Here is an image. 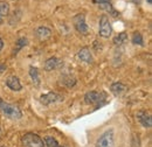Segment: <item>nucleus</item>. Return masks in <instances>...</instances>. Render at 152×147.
<instances>
[{
  "label": "nucleus",
  "instance_id": "nucleus-1",
  "mask_svg": "<svg viewBox=\"0 0 152 147\" xmlns=\"http://www.w3.org/2000/svg\"><path fill=\"white\" fill-rule=\"evenodd\" d=\"M84 102L86 104L95 105V109L103 106L107 104V92L104 91H89L84 95Z\"/></svg>",
  "mask_w": 152,
  "mask_h": 147
},
{
  "label": "nucleus",
  "instance_id": "nucleus-2",
  "mask_svg": "<svg viewBox=\"0 0 152 147\" xmlns=\"http://www.w3.org/2000/svg\"><path fill=\"white\" fill-rule=\"evenodd\" d=\"M0 111L10 119H13V120H18L22 117V112L20 110L17 105H13V104H10L7 102H5L4 99L0 98Z\"/></svg>",
  "mask_w": 152,
  "mask_h": 147
},
{
  "label": "nucleus",
  "instance_id": "nucleus-3",
  "mask_svg": "<svg viewBox=\"0 0 152 147\" xmlns=\"http://www.w3.org/2000/svg\"><path fill=\"white\" fill-rule=\"evenodd\" d=\"M115 141L114 130L108 129L105 132H103L99 138L96 140L95 147H113Z\"/></svg>",
  "mask_w": 152,
  "mask_h": 147
},
{
  "label": "nucleus",
  "instance_id": "nucleus-4",
  "mask_svg": "<svg viewBox=\"0 0 152 147\" xmlns=\"http://www.w3.org/2000/svg\"><path fill=\"white\" fill-rule=\"evenodd\" d=\"M22 144L25 147H46L42 138L35 133H26L22 137Z\"/></svg>",
  "mask_w": 152,
  "mask_h": 147
},
{
  "label": "nucleus",
  "instance_id": "nucleus-5",
  "mask_svg": "<svg viewBox=\"0 0 152 147\" xmlns=\"http://www.w3.org/2000/svg\"><path fill=\"white\" fill-rule=\"evenodd\" d=\"M113 33V27L107 15H102L99 19V27H98V34L102 37H109Z\"/></svg>",
  "mask_w": 152,
  "mask_h": 147
},
{
  "label": "nucleus",
  "instance_id": "nucleus-6",
  "mask_svg": "<svg viewBox=\"0 0 152 147\" xmlns=\"http://www.w3.org/2000/svg\"><path fill=\"white\" fill-rule=\"evenodd\" d=\"M73 23H74V27H75V29L78 33H81V34H87L88 33L89 27H88V25L86 22L84 14H77V15H75L74 19H73Z\"/></svg>",
  "mask_w": 152,
  "mask_h": 147
},
{
  "label": "nucleus",
  "instance_id": "nucleus-7",
  "mask_svg": "<svg viewBox=\"0 0 152 147\" xmlns=\"http://www.w3.org/2000/svg\"><path fill=\"white\" fill-rule=\"evenodd\" d=\"M62 100H63V97L60 96L56 92H53V91L40 96V102H41V104H43V105L55 104L57 102H62Z\"/></svg>",
  "mask_w": 152,
  "mask_h": 147
},
{
  "label": "nucleus",
  "instance_id": "nucleus-8",
  "mask_svg": "<svg viewBox=\"0 0 152 147\" xmlns=\"http://www.w3.org/2000/svg\"><path fill=\"white\" fill-rule=\"evenodd\" d=\"M137 120L140 123V125L145 129H151L152 127V117L151 114L146 111H138L137 112Z\"/></svg>",
  "mask_w": 152,
  "mask_h": 147
},
{
  "label": "nucleus",
  "instance_id": "nucleus-9",
  "mask_svg": "<svg viewBox=\"0 0 152 147\" xmlns=\"http://www.w3.org/2000/svg\"><path fill=\"white\" fill-rule=\"evenodd\" d=\"M62 65H63L62 60H60V58H57V57H49V58L45 62L43 68H45L46 71H53V70H55V69L61 68Z\"/></svg>",
  "mask_w": 152,
  "mask_h": 147
},
{
  "label": "nucleus",
  "instance_id": "nucleus-10",
  "mask_svg": "<svg viewBox=\"0 0 152 147\" xmlns=\"http://www.w3.org/2000/svg\"><path fill=\"white\" fill-rule=\"evenodd\" d=\"M77 58H78L80 61L86 62V63H89V64L93 63V61H94L93 55H91L89 48H87V47H83V48H81V49L78 50V53H77Z\"/></svg>",
  "mask_w": 152,
  "mask_h": 147
},
{
  "label": "nucleus",
  "instance_id": "nucleus-11",
  "mask_svg": "<svg viewBox=\"0 0 152 147\" xmlns=\"http://www.w3.org/2000/svg\"><path fill=\"white\" fill-rule=\"evenodd\" d=\"M6 85L13 90V91H20L22 89V85L20 83V79L17 76H10L7 79H6Z\"/></svg>",
  "mask_w": 152,
  "mask_h": 147
},
{
  "label": "nucleus",
  "instance_id": "nucleus-12",
  "mask_svg": "<svg viewBox=\"0 0 152 147\" xmlns=\"http://www.w3.org/2000/svg\"><path fill=\"white\" fill-rule=\"evenodd\" d=\"M37 36H38L39 40L41 41H46L48 40L49 37L52 36V31L48 28V27H45V26H40L37 28Z\"/></svg>",
  "mask_w": 152,
  "mask_h": 147
},
{
  "label": "nucleus",
  "instance_id": "nucleus-13",
  "mask_svg": "<svg viewBox=\"0 0 152 147\" xmlns=\"http://www.w3.org/2000/svg\"><path fill=\"white\" fill-rule=\"evenodd\" d=\"M128 87L125 84H123L122 82H114L111 85H110V90L114 93L115 96H121L123 95L124 92L126 91Z\"/></svg>",
  "mask_w": 152,
  "mask_h": 147
},
{
  "label": "nucleus",
  "instance_id": "nucleus-14",
  "mask_svg": "<svg viewBox=\"0 0 152 147\" xmlns=\"http://www.w3.org/2000/svg\"><path fill=\"white\" fill-rule=\"evenodd\" d=\"M61 84H63L67 88H73L76 84V78L72 75H63L61 77Z\"/></svg>",
  "mask_w": 152,
  "mask_h": 147
},
{
  "label": "nucleus",
  "instance_id": "nucleus-15",
  "mask_svg": "<svg viewBox=\"0 0 152 147\" xmlns=\"http://www.w3.org/2000/svg\"><path fill=\"white\" fill-rule=\"evenodd\" d=\"M10 12V5L7 1H0V25L4 22L5 18Z\"/></svg>",
  "mask_w": 152,
  "mask_h": 147
},
{
  "label": "nucleus",
  "instance_id": "nucleus-16",
  "mask_svg": "<svg viewBox=\"0 0 152 147\" xmlns=\"http://www.w3.org/2000/svg\"><path fill=\"white\" fill-rule=\"evenodd\" d=\"M29 76H31V78H32L33 84H34L35 87H39V85H40V77H39L38 68L31 65V67H29Z\"/></svg>",
  "mask_w": 152,
  "mask_h": 147
},
{
  "label": "nucleus",
  "instance_id": "nucleus-17",
  "mask_svg": "<svg viewBox=\"0 0 152 147\" xmlns=\"http://www.w3.org/2000/svg\"><path fill=\"white\" fill-rule=\"evenodd\" d=\"M113 42H114L115 46H123V44H125L126 42H128V35H126V33H119L118 35H116L114 37V40H113Z\"/></svg>",
  "mask_w": 152,
  "mask_h": 147
},
{
  "label": "nucleus",
  "instance_id": "nucleus-18",
  "mask_svg": "<svg viewBox=\"0 0 152 147\" xmlns=\"http://www.w3.org/2000/svg\"><path fill=\"white\" fill-rule=\"evenodd\" d=\"M27 43H28V41H27V39L26 37H20L19 40L17 41V48L14 49V52H13V55H17L18 53H19V50H21L23 47H26L27 46Z\"/></svg>",
  "mask_w": 152,
  "mask_h": 147
},
{
  "label": "nucleus",
  "instance_id": "nucleus-19",
  "mask_svg": "<svg viewBox=\"0 0 152 147\" xmlns=\"http://www.w3.org/2000/svg\"><path fill=\"white\" fill-rule=\"evenodd\" d=\"M45 146L46 147H63L60 146L57 140L53 137H46L45 138Z\"/></svg>",
  "mask_w": 152,
  "mask_h": 147
},
{
  "label": "nucleus",
  "instance_id": "nucleus-20",
  "mask_svg": "<svg viewBox=\"0 0 152 147\" xmlns=\"http://www.w3.org/2000/svg\"><path fill=\"white\" fill-rule=\"evenodd\" d=\"M133 44H138V46H144V39H143V35L140 33H134L133 34L132 39H131Z\"/></svg>",
  "mask_w": 152,
  "mask_h": 147
},
{
  "label": "nucleus",
  "instance_id": "nucleus-21",
  "mask_svg": "<svg viewBox=\"0 0 152 147\" xmlns=\"http://www.w3.org/2000/svg\"><path fill=\"white\" fill-rule=\"evenodd\" d=\"M101 6V8L102 9H104V11H107V12H109L111 15H114V17H117L118 15V12H116L114 9V7H113V5L109 2V4H103V5H99Z\"/></svg>",
  "mask_w": 152,
  "mask_h": 147
},
{
  "label": "nucleus",
  "instance_id": "nucleus-22",
  "mask_svg": "<svg viewBox=\"0 0 152 147\" xmlns=\"http://www.w3.org/2000/svg\"><path fill=\"white\" fill-rule=\"evenodd\" d=\"M95 4H98V5H103V4H109L110 0H93Z\"/></svg>",
  "mask_w": 152,
  "mask_h": 147
},
{
  "label": "nucleus",
  "instance_id": "nucleus-23",
  "mask_svg": "<svg viewBox=\"0 0 152 147\" xmlns=\"http://www.w3.org/2000/svg\"><path fill=\"white\" fill-rule=\"evenodd\" d=\"M7 69V67H6V64H4V63H0V74H2L5 70Z\"/></svg>",
  "mask_w": 152,
  "mask_h": 147
},
{
  "label": "nucleus",
  "instance_id": "nucleus-24",
  "mask_svg": "<svg viewBox=\"0 0 152 147\" xmlns=\"http://www.w3.org/2000/svg\"><path fill=\"white\" fill-rule=\"evenodd\" d=\"M2 47H4V42H2V40H1V37H0V52H1Z\"/></svg>",
  "mask_w": 152,
  "mask_h": 147
},
{
  "label": "nucleus",
  "instance_id": "nucleus-25",
  "mask_svg": "<svg viewBox=\"0 0 152 147\" xmlns=\"http://www.w3.org/2000/svg\"><path fill=\"white\" fill-rule=\"evenodd\" d=\"M146 1H148V4H149V5H151L152 4V0H146Z\"/></svg>",
  "mask_w": 152,
  "mask_h": 147
},
{
  "label": "nucleus",
  "instance_id": "nucleus-26",
  "mask_svg": "<svg viewBox=\"0 0 152 147\" xmlns=\"http://www.w3.org/2000/svg\"><path fill=\"white\" fill-rule=\"evenodd\" d=\"M131 1H133V2H139V0H131Z\"/></svg>",
  "mask_w": 152,
  "mask_h": 147
}]
</instances>
